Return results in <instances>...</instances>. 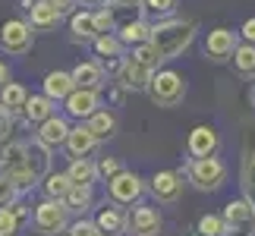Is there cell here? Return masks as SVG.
Returning <instances> with one entry per match:
<instances>
[{
    "label": "cell",
    "instance_id": "cell-21",
    "mask_svg": "<svg viewBox=\"0 0 255 236\" xmlns=\"http://www.w3.org/2000/svg\"><path fill=\"white\" fill-rule=\"evenodd\" d=\"M104 76L107 73H104L101 60H82L73 70V79H76L79 88H98V92H101V88H104Z\"/></svg>",
    "mask_w": 255,
    "mask_h": 236
},
{
    "label": "cell",
    "instance_id": "cell-6",
    "mask_svg": "<svg viewBox=\"0 0 255 236\" xmlns=\"http://www.w3.org/2000/svg\"><path fill=\"white\" fill-rule=\"evenodd\" d=\"M142 192H145V183L132 170H123L114 180H107V199L117 205H135L142 199Z\"/></svg>",
    "mask_w": 255,
    "mask_h": 236
},
{
    "label": "cell",
    "instance_id": "cell-25",
    "mask_svg": "<svg viewBox=\"0 0 255 236\" xmlns=\"http://www.w3.org/2000/svg\"><path fill=\"white\" fill-rule=\"evenodd\" d=\"M117 35L123 38L126 47H135L142 41H151V22L148 19H129V22L117 25Z\"/></svg>",
    "mask_w": 255,
    "mask_h": 236
},
{
    "label": "cell",
    "instance_id": "cell-5",
    "mask_svg": "<svg viewBox=\"0 0 255 236\" xmlns=\"http://www.w3.org/2000/svg\"><path fill=\"white\" fill-rule=\"evenodd\" d=\"M32 38H35V25L28 19H6L0 25V47L6 54H25L32 47Z\"/></svg>",
    "mask_w": 255,
    "mask_h": 236
},
{
    "label": "cell",
    "instance_id": "cell-1",
    "mask_svg": "<svg viewBox=\"0 0 255 236\" xmlns=\"http://www.w3.org/2000/svg\"><path fill=\"white\" fill-rule=\"evenodd\" d=\"M195 28L199 25L192 19H161V22L151 25V44L161 51L164 60H173V57H180L192 44Z\"/></svg>",
    "mask_w": 255,
    "mask_h": 236
},
{
    "label": "cell",
    "instance_id": "cell-31",
    "mask_svg": "<svg viewBox=\"0 0 255 236\" xmlns=\"http://www.w3.org/2000/svg\"><path fill=\"white\" fill-rule=\"evenodd\" d=\"M25 101H28V92H25V88L19 85V82H6L3 88H0V104L9 107L13 114H22Z\"/></svg>",
    "mask_w": 255,
    "mask_h": 236
},
{
    "label": "cell",
    "instance_id": "cell-20",
    "mask_svg": "<svg viewBox=\"0 0 255 236\" xmlns=\"http://www.w3.org/2000/svg\"><path fill=\"white\" fill-rule=\"evenodd\" d=\"M54 104H57V101H51L44 92H41V95H32V98L25 101V107H22V120H25L28 126H41L47 117L54 114Z\"/></svg>",
    "mask_w": 255,
    "mask_h": 236
},
{
    "label": "cell",
    "instance_id": "cell-10",
    "mask_svg": "<svg viewBox=\"0 0 255 236\" xmlns=\"http://www.w3.org/2000/svg\"><path fill=\"white\" fill-rule=\"evenodd\" d=\"M126 233L129 236H161V214L151 205H135L126 221Z\"/></svg>",
    "mask_w": 255,
    "mask_h": 236
},
{
    "label": "cell",
    "instance_id": "cell-35",
    "mask_svg": "<svg viewBox=\"0 0 255 236\" xmlns=\"http://www.w3.org/2000/svg\"><path fill=\"white\" fill-rule=\"evenodd\" d=\"M66 236H101V227H98L95 221H88V218H79V221H73L70 227H66Z\"/></svg>",
    "mask_w": 255,
    "mask_h": 236
},
{
    "label": "cell",
    "instance_id": "cell-38",
    "mask_svg": "<svg viewBox=\"0 0 255 236\" xmlns=\"http://www.w3.org/2000/svg\"><path fill=\"white\" fill-rule=\"evenodd\" d=\"M243 186H246V195L255 202V148L246 157V167H243Z\"/></svg>",
    "mask_w": 255,
    "mask_h": 236
},
{
    "label": "cell",
    "instance_id": "cell-8",
    "mask_svg": "<svg viewBox=\"0 0 255 236\" xmlns=\"http://www.w3.org/2000/svg\"><path fill=\"white\" fill-rule=\"evenodd\" d=\"M63 111L73 120H88L92 114L101 111V95H98V88H76L63 101Z\"/></svg>",
    "mask_w": 255,
    "mask_h": 236
},
{
    "label": "cell",
    "instance_id": "cell-2",
    "mask_svg": "<svg viewBox=\"0 0 255 236\" xmlns=\"http://www.w3.org/2000/svg\"><path fill=\"white\" fill-rule=\"evenodd\" d=\"M183 176L195 186V189L214 192V189H221L224 180H227V167H224V161L218 154H211V157H189V164L183 167Z\"/></svg>",
    "mask_w": 255,
    "mask_h": 236
},
{
    "label": "cell",
    "instance_id": "cell-9",
    "mask_svg": "<svg viewBox=\"0 0 255 236\" xmlns=\"http://www.w3.org/2000/svg\"><path fill=\"white\" fill-rule=\"evenodd\" d=\"M237 32H230V28H211L208 38H205V57L214 63H224V60H230L233 51H237Z\"/></svg>",
    "mask_w": 255,
    "mask_h": 236
},
{
    "label": "cell",
    "instance_id": "cell-4",
    "mask_svg": "<svg viewBox=\"0 0 255 236\" xmlns=\"http://www.w3.org/2000/svg\"><path fill=\"white\" fill-rule=\"evenodd\" d=\"M32 224L41 236H54V233H63L70 227V208L60 202V199H47L35 205V214H32Z\"/></svg>",
    "mask_w": 255,
    "mask_h": 236
},
{
    "label": "cell",
    "instance_id": "cell-39",
    "mask_svg": "<svg viewBox=\"0 0 255 236\" xmlns=\"http://www.w3.org/2000/svg\"><path fill=\"white\" fill-rule=\"evenodd\" d=\"M173 6H176V0H142V9L148 16H167L173 13Z\"/></svg>",
    "mask_w": 255,
    "mask_h": 236
},
{
    "label": "cell",
    "instance_id": "cell-22",
    "mask_svg": "<svg viewBox=\"0 0 255 236\" xmlns=\"http://www.w3.org/2000/svg\"><path fill=\"white\" fill-rule=\"evenodd\" d=\"M28 161V142H6L0 151V173H16Z\"/></svg>",
    "mask_w": 255,
    "mask_h": 236
},
{
    "label": "cell",
    "instance_id": "cell-43",
    "mask_svg": "<svg viewBox=\"0 0 255 236\" xmlns=\"http://www.w3.org/2000/svg\"><path fill=\"white\" fill-rule=\"evenodd\" d=\"M51 3L60 9V16H73V13H76V3H79V0H51Z\"/></svg>",
    "mask_w": 255,
    "mask_h": 236
},
{
    "label": "cell",
    "instance_id": "cell-47",
    "mask_svg": "<svg viewBox=\"0 0 255 236\" xmlns=\"http://www.w3.org/2000/svg\"><path fill=\"white\" fill-rule=\"evenodd\" d=\"M249 104H252V107H255V85H252V88H249Z\"/></svg>",
    "mask_w": 255,
    "mask_h": 236
},
{
    "label": "cell",
    "instance_id": "cell-42",
    "mask_svg": "<svg viewBox=\"0 0 255 236\" xmlns=\"http://www.w3.org/2000/svg\"><path fill=\"white\" fill-rule=\"evenodd\" d=\"M240 38H243V41H252V44H255V16L246 19V22L240 25Z\"/></svg>",
    "mask_w": 255,
    "mask_h": 236
},
{
    "label": "cell",
    "instance_id": "cell-30",
    "mask_svg": "<svg viewBox=\"0 0 255 236\" xmlns=\"http://www.w3.org/2000/svg\"><path fill=\"white\" fill-rule=\"evenodd\" d=\"M85 123H88V129L98 135V142H107V139L117 132V117H114L111 111H98V114L88 117Z\"/></svg>",
    "mask_w": 255,
    "mask_h": 236
},
{
    "label": "cell",
    "instance_id": "cell-15",
    "mask_svg": "<svg viewBox=\"0 0 255 236\" xmlns=\"http://www.w3.org/2000/svg\"><path fill=\"white\" fill-rule=\"evenodd\" d=\"M120 208H123V205H117V202H104V208H98L95 224L101 227V233H111V236L126 233V221H129V214H123Z\"/></svg>",
    "mask_w": 255,
    "mask_h": 236
},
{
    "label": "cell",
    "instance_id": "cell-44",
    "mask_svg": "<svg viewBox=\"0 0 255 236\" xmlns=\"http://www.w3.org/2000/svg\"><path fill=\"white\" fill-rule=\"evenodd\" d=\"M6 82H9V70H6V63L0 60V88H3Z\"/></svg>",
    "mask_w": 255,
    "mask_h": 236
},
{
    "label": "cell",
    "instance_id": "cell-14",
    "mask_svg": "<svg viewBox=\"0 0 255 236\" xmlns=\"http://www.w3.org/2000/svg\"><path fill=\"white\" fill-rule=\"evenodd\" d=\"M63 148H66L70 157H85V154H92L98 148V135L88 129L85 120H79V126H73V129H70V139H66Z\"/></svg>",
    "mask_w": 255,
    "mask_h": 236
},
{
    "label": "cell",
    "instance_id": "cell-48",
    "mask_svg": "<svg viewBox=\"0 0 255 236\" xmlns=\"http://www.w3.org/2000/svg\"><path fill=\"white\" fill-rule=\"evenodd\" d=\"M101 236H111V233H101Z\"/></svg>",
    "mask_w": 255,
    "mask_h": 236
},
{
    "label": "cell",
    "instance_id": "cell-18",
    "mask_svg": "<svg viewBox=\"0 0 255 236\" xmlns=\"http://www.w3.org/2000/svg\"><path fill=\"white\" fill-rule=\"evenodd\" d=\"M224 218H227V224L233 230H240V227H252L255 224V202L249 199H233L227 202V208H224Z\"/></svg>",
    "mask_w": 255,
    "mask_h": 236
},
{
    "label": "cell",
    "instance_id": "cell-32",
    "mask_svg": "<svg viewBox=\"0 0 255 236\" xmlns=\"http://www.w3.org/2000/svg\"><path fill=\"white\" fill-rule=\"evenodd\" d=\"M233 66L240 76H255V44L252 41H240L233 51Z\"/></svg>",
    "mask_w": 255,
    "mask_h": 236
},
{
    "label": "cell",
    "instance_id": "cell-27",
    "mask_svg": "<svg viewBox=\"0 0 255 236\" xmlns=\"http://www.w3.org/2000/svg\"><path fill=\"white\" fill-rule=\"evenodd\" d=\"M63 205L70 208V214H85V211L95 205V192H92V186H76V183H73V189L66 192Z\"/></svg>",
    "mask_w": 255,
    "mask_h": 236
},
{
    "label": "cell",
    "instance_id": "cell-36",
    "mask_svg": "<svg viewBox=\"0 0 255 236\" xmlns=\"http://www.w3.org/2000/svg\"><path fill=\"white\" fill-rule=\"evenodd\" d=\"M19 224H22V218L16 214L13 205L0 208V233H19Z\"/></svg>",
    "mask_w": 255,
    "mask_h": 236
},
{
    "label": "cell",
    "instance_id": "cell-11",
    "mask_svg": "<svg viewBox=\"0 0 255 236\" xmlns=\"http://www.w3.org/2000/svg\"><path fill=\"white\" fill-rule=\"evenodd\" d=\"M151 195L164 205H173L183 195V170H158L151 176Z\"/></svg>",
    "mask_w": 255,
    "mask_h": 236
},
{
    "label": "cell",
    "instance_id": "cell-28",
    "mask_svg": "<svg viewBox=\"0 0 255 236\" xmlns=\"http://www.w3.org/2000/svg\"><path fill=\"white\" fill-rule=\"evenodd\" d=\"M233 227L227 224L224 214H202L195 224V236H230Z\"/></svg>",
    "mask_w": 255,
    "mask_h": 236
},
{
    "label": "cell",
    "instance_id": "cell-37",
    "mask_svg": "<svg viewBox=\"0 0 255 236\" xmlns=\"http://www.w3.org/2000/svg\"><path fill=\"white\" fill-rule=\"evenodd\" d=\"M19 195H22V192L16 189V183L9 180L6 173H0V208H6V205H13V202L19 199Z\"/></svg>",
    "mask_w": 255,
    "mask_h": 236
},
{
    "label": "cell",
    "instance_id": "cell-16",
    "mask_svg": "<svg viewBox=\"0 0 255 236\" xmlns=\"http://www.w3.org/2000/svg\"><path fill=\"white\" fill-rule=\"evenodd\" d=\"M41 88H44V95L51 98V101H66L76 88V79H73V73H63V70H54V73H47L44 76V82H41Z\"/></svg>",
    "mask_w": 255,
    "mask_h": 236
},
{
    "label": "cell",
    "instance_id": "cell-26",
    "mask_svg": "<svg viewBox=\"0 0 255 236\" xmlns=\"http://www.w3.org/2000/svg\"><path fill=\"white\" fill-rule=\"evenodd\" d=\"M92 47H95L98 60H107V57H123V51H126L123 38L117 35V32H101V35L92 41Z\"/></svg>",
    "mask_w": 255,
    "mask_h": 236
},
{
    "label": "cell",
    "instance_id": "cell-3",
    "mask_svg": "<svg viewBox=\"0 0 255 236\" xmlns=\"http://www.w3.org/2000/svg\"><path fill=\"white\" fill-rule=\"evenodd\" d=\"M148 98L158 107H176L186 98V79L176 70H154L148 82Z\"/></svg>",
    "mask_w": 255,
    "mask_h": 236
},
{
    "label": "cell",
    "instance_id": "cell-23",
    "mask_svg": "<svg viewBox=\"0 0 255 236\" xmlns=\"http://www.w3.org/2000/svg\"><path fill=\"white\" fill-rule=\"evenodd\" d=\"M60 19H63L60 9H57L51 0H35V6L28 9V22H32L38 32H47V28H54Z\"/></svg>",
    "mask_w": 255,
    "mask_h": 236
},
{
    "label": "cell",
    "instance_id": "cell-41",
    "mask_svg": "<svg viewBox=\"0 0 255 236\" xmlns=\"http://www.w3.org/2000/svg\"><path fill=\"white\" fill-rule=\"evenodd\" d=\"M13 126H16V114L9 111V107H3V104H0V142H6V139H9Z\"/></svg>",
    "mask_w": 255,
    "mask_h": 236
},
{
    "label": "cell",
    "instance_id": "cell-29",
    "mask_svg": "<svg viewBox=\"0 0 255 236\" xmlns=\"http://www.w3.org/2000/svg\"><path fill=\"white\" fill-rule=\"evenodd\" d=\"M41 189H44L47 199H60V202H63L66 192L73 189V180H70V173H66V170H63V173H54V170H51V173L41 180Z\"/></svg>",
    "mask_w": 255,
    "mask_h": 236
},
{
    "label": "cell",
    "instance_id": "cell-17",
    "mask_svg": "<svg viewBox=\"0 0 255 236\" xmlns=\"http://www.w3.org/2000/svg\"><path fill=\"white\" fill-rule=\"evenodd\" d=\"M70 35H73V41H88V44L101 35L98 19H95L92 9H76V13L70 16Z\"/></svg>",
    "mask_w": 255,
    "mask_h": 236
},
{
    "label": "cell",
    "instance_id": "cell-19",
    "mask_svg": "<svg viewBox=\"0 0 255 236\" xmlns=\"http://www.w3.org/2000/svg\"><path fill=\"white\" fill-rule=\"evenodd\" d=\"M51 151H54V148H47V145H44V142H38V139H35V142H28V161H25V167L35 173V180H38V183H41L44 176L51 173V161H54Z\"/></svg>",
    "mask_w": 255,
    "mask_h": 236
},
{
    "label": "cell",
    "instance_id": "cell-7",
    "mask_svg": "<svg viewBox=\"0 0 255 236\" xmlns=\"http://www.w3.org/2000/svg\"><path fill=\"white\" fill-rule=\"evenodd\" d=\"M154 70L151 66H145L142 60H135V57H123V66L120 73H117V85H123L126 92H148V82H151Z\"/></svg>",
    "mask_w": 255,
    "mask_h": 236
},
{
    "label": "cell",
    "instance_id": "cell-40",
    "mask_svg": "<svg viewBox=\"0 0 255 236\" xmlns=\"http://www.w3.org/2000/svg\"><path fill=\"white\" fill-rule=\"evenodd\" d=\"M95 19H98V28H101V32H117V19H114V9L111 6H98L95 9Z\"/></svg>",
    "mask_w": 255,
    "mask_h": 236
},
{
    "label": "cell",
    "instance_id": "cell-45",
    "mask_svg": "<svg viewBox=\"0 0 255 236\" xmlns=\"http://www.w3.org/2000/svg\"><path fill=\"white\" fill-rule=\"evenodd\" d=\"M82 3H88V6H111L114 0H82Z\"/></svg>",
    "mask_w": 255,
    "mask_h": 236
},
{
    "label": "cell",
    "instance_id": "cell-13",
    "mask_svg": "<svg viewBox=\"0 0 255 236\" xmlns=\"http://www.w3.org/2000/svg\"><path fill=\"white\" fill-rule=\"evenodd\" d=\"M218 132H214V126H195V129L189 132V139H186V151H189V157H211L218 154Z\"/></svg>",
    "mask_w": 255,
    "mask_h": 236
},
{
    "label": "cell",
    "instance_id": "cell-33",
    "mask_svg": "<svg viewBox=\"0 0 255 236\" xmlns=\"http://www.w3.org/2000/svg\"><path fill=\"white\" fill-rule=\"evenodd\" d=\"M129 54L135 57V60H142L145 66H151V70H158V66L164 63V57H161V51L154 47L151 41H142V44H135V47H129Z\"/></svg>",
    "mask_w": 255,
    "mask_h": 236
},
{
    "label": "cell",
    "instance_id": "cell-34",
    "mask_svg": "<svg viewBox=\"0 0 255 236\" xmlns=\"http://www.w3.org/2000/svg\"><path fill=\"white\" fill-rule=\"evenodd\" d=\"M126 167H123V161L120 157H111V154H104V157H98V176L107 183V180H114L117 173H123Z\"/></svg>",
    "mask_w": 255,
    "mask_h": 236
},
{
    "label": "cell",
    "instance_id": "cell-46",
    "mask_svg": "<svg viewBox=\"0 0 255 236\" xmlns=\"http://www.w3.org/2000/svg\"><path fill=\"white\" fill-rule=\"evenodd\" d=\"M114 3H120V6H142V0H114Z\"/></svg>",
    "mask_w": 255,
    "mask_h": 236
},
{
    "label": "cell",
    "instance_id": "cell-24",
    "mask_svg": "<svg viewBox=\"0 0 255 236\" xmlns=\"http://www.w3.org/2000/svg\"><path fill=\"white\" fill-rule=\"evenodd\" d=\"M66 173H70V180L76 186H92L98 183L101 176H98V161H92V157H70V167H66Z\"/></svg>",
    "mask_w": 255,
    "mask_h": 236
},
{
    "label": "cell",
    "instance_id": "cell-12",
    "mask_svg": "<svg viewBox=\"0 0 255 236\" xmlns=\"http://www.w3.org/2000/svg\"><path fill=\"white\" fill-rule=\"evenodd\" d=\"M35 129H38V132H35V139H38V142H44L47 148H63L66 139H70V129H73V126L66 123V117L51 114L41 126H35Z\"/></svg>",
    "mask_w": 255,
    "mask_h": 236
}]
</instances>
